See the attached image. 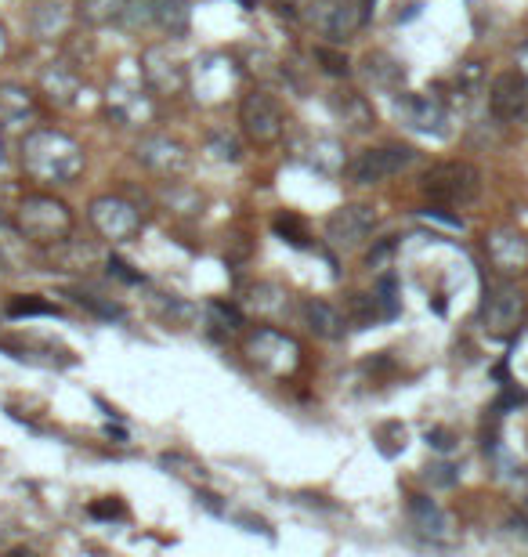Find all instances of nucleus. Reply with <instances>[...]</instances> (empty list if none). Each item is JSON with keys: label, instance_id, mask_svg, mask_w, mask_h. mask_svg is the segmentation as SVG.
I'll return each instance as SVG.
<instances>
[{"label": "nucleus", "instance_id": "aec40b11", "mask_svg": "<svg viewBox=\"0 0 528 557\" xmlns=\"http://www.w3.org/2000/svg\"><path fill=\"white\" fill-rule=\"evenodd\" d=\"M40 91H44L55 105H73L76 95H80V73H76L69 62H51V66L40 73Z\"/></svg>", "mask_w": 528, "mask_h": 557}, {"label": "nucleus", "instance_id": "dca6fc26", "mask_svg": "<svg viewBox=\"0 0 528 557\" xmlns=\"http://www.w3.org/2000/svg\"><path fill=\"white\" fill-rule=\"evenodd\" d=\"M409 521H413L416 536L431 539V543H449L453 539V518L427 496H409Z\"/></svg>", "mask_w": 528, "mask_h": 557}, {"label": "nucleus", "instance_id": "f8f14e48", "mask_svg": "<svg viewBox=\"0 0 528 557\" xmlns=\"http://www.w3.org/2000/svg\"><path fill=\"white\" fill-rule=\"evenodd\" d=\"M398 120L420 134H431V138L449 134V109L434 95H402L398 98Z\"/></svg>", "mask_w": 528, "mask_h": 557}, {"label": "nucleus", "instance_id": "1a4fd4ad", "mask_svg": "<svg viewBox=\"0 0 528 557\" xmlns=\"http://www.w3.org/2000/svg\"><path fill=\"white\" fill-rule=\"evenodd\" d=\"M525 322V293L514 283H500L496 290L485 293L481 304V326L496 340H510Z\"/></svg>", "mask_w": 528, "mask_h": 557}, {"label": "nucleus", "instance_id": "72a5a7b5", "mask_svg": "<svg viewBox=\"0 0 528 557\" xmlns=\"http://www.w3.org/2000/svg\"><path fill=\"white\" fill-rule=\"evenodd\" d=\"M427 482H434V485H456V471L449 467V463H434V467H427Z\"/></svg>", "mask_w": 528, "mask_h": 557}, {"label": "nucleus", "instance_id": "b1692460", "mask_svg": "<svg viewBox=\"0 0 528 557\" xmlns=\"http://www.w3.org/2000/svg\"><path fill=\"white\" fill-rule=\"evenodd\" d=\"M149 15L167 37H185L192 26L189 8H185L181 0H149Z\"/></svg>", "mask_w": 528, "mask_h": 557}, {"label": "nucleus", "instance_id": "f704fd0d", "mask_svg": "<svg viewBox=\"0 0 528 557\" xmlns=\"http://www.w3.org/2000/svg\"><path fill=\"white\" fill-rule=\"evenodd\" d=\"M427 442L434 445V449H438V453H449V449H453V431H445V427H434V431H427Z\"/></svg>", "mask_w": 528, "mask_h": 557}, {"label": "nucleus", "instance_id": "a211bd4d", "mask_svg": "<svg viewBox=\"0 0 528 557\" xmlns=\"http://www.w3.org/2000/svg\"><path fill=\"white\" fill-rule=\"evenodd\" d=\"M301 319H304V326L322 340H340L344 337V326H348V319H344L330 301H319V297L301 301Z\"/></svg>", "mask_w": 528, "mask_h": 557}, {"label": "nucleus", "instance_id": "c85d7f7f", "mask_svg": "<svg viewBox=\"0 0 528 557\" xmlns=\"http://www.w3.org/2000/svg\"><path fill=\"white\" fill-rule=\"evenodd\" d=\"M315 62L322 66V73L326 76H348L351 73V62H348V55L344 51H337V48H315Z\"/></svg>", "mask_w": 528, "mask_h": 557}, {"label": "nucleus", "instance_id": "5701e85b", "mask_svg": "<svg viewBox=\"0 0 528 557\" xmlns=\"http://www.w3.org/2000/svg\"><path fill=\"white\" fill-rule=\"evenodd\" d=\"M246 304H250V312H257L261 319H283V315L290 312V293L275 283H257L246 293Z\"/></svg>", "mask_w": 528, "mask_h": 557}, {"label": "nucleus", "instance_id": "393cba45", "mask_svg": "<svg viewBox=\"0 0 528 557\" xmlns=\"http://www.w3.org/2000/svg\"><path fill=\"white\" fill-rule=\"evenodd\" d=\"M127 15V0H76V19L87 26H113Z\"/></svg>", "mask_w": 528, "mask_h": 557}, {"label": "nucleus", "instance_id": "e433bc0d", "mask_svg": "<svg viewBox=\"0 0 528 557\" xmlns=\"http://www.w3.org/2000/svg\"><path fill=\"white\" fill-rule=\"evenodd\" d=\"M109 268H113L116 275H120V279H127V283H142V275H134V272H127V265H123L120 257H113V261H109Z\"/></svg>", "mask_w": 528, "mask_h": 557}, {"label": "nucleus", "instance_id": "2f4dec72", "mask_svg": "<svg viewBox=\"0 0 528 557\" xmlns=\"http://www.w3.org/2000/svg\"><path fill=\"white\" fill-rule=\"evenodd\" d=\"M210 312L225 322L228 330H239V326H243V312H239V308H232V304H225V301H214V304H210Z\"/></svg>", "mask_w": 528, "mask_h": 557}, {"label": "nucleus", "instance_id": "9d476101", "mask_svg": "<svg viewBox=\"0 0 528 557\" xmlns=\"http://www.w3.org/2000/svg\"><path fill=\"white\" fill-rule=\"evenodd\" d=\"M142 76L149 84L152 95H181L185 84H189V69L181 62L178 51H170V44H156L142 55Z\"/></svg>", "mask_w": 528, "mask_h": 557}, {"label": "nucleus", "instance_id": "f03ea898", "mask_svg": "<svg viewBox=\"0 0 528 557\" xmlns=\"http://www.w3.org/2000/svg\"><path fill=\"white\" fill-rule=\"evenodd\" d=\"M15 225L26 239L40 246H58L73 236V210L48 192H29L15 210Z\"/></svg>", "mask_w": 528, "mask_h": 557}, {"label": "nucleus", "instance_id": "20e7f679", "mask_svg": "<svg viewBox=\"0 0 528 557\" xmlns=\"http://www.w3.org/2000/svg\"><path fill=\"white\" fill-rule=\"evenodd\" d=\"M481 192V174L478 167L463 160L434 163L424 174V196L431 199L434 207H467L474 203Z\"/></svg>", "mask_w": 528, "mask_h": 557}, {"label": "nucleus", "instance_id": "6e6552de", "mask_svg": "<svg viewBox=\"0 0 528 557\" xmlns=\"http://www.w3.org/2000/svg\"><path fill=\"white\" fill-rule=\"evenodd\" d=\"M366 22V8L362 0H312L308 4V26L326 37L330 44H344L359 33V26Z\"/></svg>", "mask_w": 528, "mask_h": 557}, {"label": "nucleus", "instance_id": "a19ab883", "mask_svg": "<svg viewBox=\"0 0 528 557\" xmlns=\"http://www.w3.org/2000/svg\"><path fill=\"white\" fill-rule=\"evenodd\" d=\"M373 4H377V0H362V8H366V15H369V8H373Z\"/></svg>", "mask_w": 528, "mask_h": 557}, {"label": "nucleus", "instance_id": "0eeeda50", "mask_svg": "<svg viewBox=\"0 0 528 557\" xmlns=\"http://www.w3.org/2000/svg\"><path fill=\"white\" fill-rule=\"evenodd\" d=\"M87 221L109 243H127L142 232V210L123 196H95L87 207Z\"/></svg>", "mask_w": 528, "mask_h": 557}, {"label": "nucleus", "instance_id": "79ce46f5", "mask_svg": "<svg viewBox=\"0 0 528 557\" xmlns=\"http://www.w3.org/2000/svg\"><path fill=\"white\" fill-rule=\"evenodd\" d=\"M0 272H4V254H0Z\"/></svg>", "mask_w": 528, "mask_h": 557}, {"label": "nucleus", "instance_id": "cd10ccee", "mask_svg": "<svg viewBox=\"0 0 528 557\" xmlns=\"http://www.w3.org/2000/svg\"><path fill=\"white\" fill-rule=\"evenodd\" d=\"M11 319H29V315H58V304L44 301L37 293H26V297H11L8 301Z\"/></svg>", "mask_w": 528, "mask_h": 557}, {"label": "nucleus", "instance_id": "7c9ffc66", "mask_svg": "<svg viewBox=\"0 0 528 557\" xmlns=\"http://www.w3.org/2000/svg\"><path fill=\"white\" fill-rule=\"evenodd\" d=\"M76 301L84 304V308H91V312L105 315V319H123V308H116V304H105V301H98L95 293H76Z\"/></svg>", "mask_w": 528, "mask_h": 557}, {"label": "nucleus", "instance_id": "ddd939ff", "mask_svg": "<svg viewBox=\"0 0 528 557\" xmlns=\"http://www.w3.org/2000/svg\"><path fill=\"white\" fill-rule=\"evenodd\" d=\"M138 160L160 178H181L189 170V149L170 134H149L138 142Z\"/></svg>", "mask_w": 528, "mask_h": 557}, {"label": "nucleus", "instance_id": "c9c22d12", "mask_svg": "<svg viewBox=\"0 0 528 557\" xmlns=\"http://www.w3.org/2000/svg\"><path fill=\"white\" fill-rule=\"evenodd\" d=\"M391 254H395V239H387V243H380L377 250L369 254V268H380Z\"/></svg>", "mask_w": 528, "mask_h": 557}, {"label": "nucleus", "instance_id": "bb28decb", "mask_svg": "<svg viewBox=\"0 0 528 557\" xmlns=\"http://www.w3.org/2000/svg\"><path fill=\"white\" fill-rule=\"evenodd\" d=\"M373 301H377L380 319H395L398 308H402V301H398V279L395 275H380L377 290H373Z\"/></svg>", "mask_w": 528, "mask_h": 557}, {"label": "nucleus", "instance_id": "39448f33", "mask_svg": "<svg viewBox=\"0 0 528 557\" xmlns=\"http://www.w3.org/2000/svg\"><path fill=\"white\" fill-rule=\"evenodd\" d=\"M416 163V149L402 142H387L377 149H362L359 156H351L344 163V178L351 185H380V181L395 178L402 170H409Z\"/></svg>", "mask_w": 528, "mask_h": 557}, {"label": "nucleus", "instance_id": "6ab92c4d", "mask_svg": "<svg viewBox=\"0 0 528 557\" xmlns=\"http://www.w3.org/2000/svg\"><path fill=\"white\" fill-rule=\"evenodd\" d=\"M330 105L348 131H373L377 127V113H373L369 98L359 95V91H333Z\"/></svg>", "mask_w": 528, "mask_h": 557}, {"label": "nucleus", "instance_id": "412c9836", "mask_svg": "<svg viewBox=\"0 0 528 557\" xmlns=\"http://www.w3.org/2000/svg\"><path fill=\"white\" fill-rule=\"evenodd\" d=\"M37 116V95L19 84H0V123H26Z\"/></svg>", "mask_w": 528, "mask_h": 557}, {"label": "nucleus", "instance_id": "2eb2a0df", "mask_svg": "<svg viewBox=\"0 0 528 557\" xmlns=\"http://www.w3.org/2000/svg\"><path fill=\"white\" fill-rule=\"evenodd\" d=\"M489 109L500 123L525 120L528 113V80L521 73H500L489 87Z\"/></svg>", "mask_w": 528, "mask_h": 557}, {"label": "nucleus", "instance_id": "4be33fe9", "mask_svg": "<svg viewBox=\"0 0 528 557\" xmlns=\"http://www.w3.org/2000/svg\"><path fill=\"white\" fill-rule=\"evenodd\" d=\"M109 113H113L123 127H138L142 120H149L152 105H149V98L131 91V87H116V91H109Z\"/></svg>", "mask_w": 528, "mask_h": 557}, {"label": "nucleus", "instance_id": "ea45409f", "mask_svg": "<svg viewBox=\"0 0 528 557\" xmlns=\"http://www.w3.org/2000/svg\"><path fill=\"white\" fill-rule=\"evenodd\" d=\"M275 11H283V15H293V0H275Z\"/></svg>", "mask_w": 528, "mask_h": 557}, {"label": "nucleus", "instance_id": "4c0bfd02", "mask_svg": "<svg viewBox=\"0 0 528 557\" xmlns=\"http://www.w3.org/2000/svg\"><path fill=\"white\" fill-rule=\"evenodd\" d=\"M518 73L528 80V40L521 44V51H518Z\"/></svg>", "mask_w": 528, "mask_h": 557}, {"label": "nucleus", "instance_id": "7ed1b4c3", "mask_svg": "<svg viewBox=\"0 0 528 557\" xmlns=\"http://www.w3.org/2000/svg\"><path fill=\"white\" fill-rule=\"evenodd\" d=\"M243 351L246 359L254 362L261 373H268V377H293L297 373V366H301V344L290 337V333L275 330V326H257L250 337L243 340Z\"/></svg>", "mask_w": 528, "mask_h": 557}, {"label": "nucleus", "instance_id": "a878e982", "mask_svg": "<svg viewBox=\"0 0 528 557\" xmlns=\"http://www.w3.org/2000/svg\"><path fill=\"white\" fill-rule=\"evenodd\" d=\"M33 29H37V37H44V40H55V37H62L69 29V15H66V8L62 4H51V0H44V4H37L33 8Z\"/></svg>", "mask_w": 528, "mask_h": 557}, {"label": "nucleus", "instance_id": "c756f323", "mask_svg": "<svg viewBox=\"0 0 528 557\" xmlns=\"http://www.w3.org/2000/svg\"><path fill=\"white\" fill-rule=\"evenodd\" d=\"M275 232H279V236H283L286 243H293V246H304V243H308V228H304V221L297 218V214H290V210L275 218Z\"/></svg>", "mask_w": 528, "mask_h": 557}, {"label": "nucleus", "instance_id": "f3484780", "mask_svg": "<svg viewBox=\"0 0 528 557\" xmlns=\"http://www.w3.org/2000/svg\"><path fill=\"white\" fill-rule=\"evenodd\" d=\"M359 76L366 80L373 91H384V95H395L406 84V69L398 58H391L387 51H366L359 62Z\"/></svg>", "mask_w": 528, "mask_h": 557}, {"label": "nucleus", "instance_id": "423d86ee", "mask_svg": "<svg viewBox=\"0 0 528 557\" xmlns=\"http://www.w3.org/2000/svg\"><path fill=\"white\" fill-rule=\"evenodd\" d=\"M239 127H243L246 142L257 145V149H268V145H275L283 138V127H286L283 109H279V102L268 91L254 87V91H246L239 98Z\"/></svg>", "mask_w": 528, "mask_h": 557}, {"label": "nucleus", "instance_id": "f257e3e1", "mask_svg": "<svg viewBox=\"0 0 528 557\" xmlns=\"http://www.w3.org/2000/svg\"><path fill=\"white\" fill-rule=\"evenodd\" d=\"M22 167L40 185H69L84 170V149L73 134L37 127L22 138Z\"/></svg>", "mask_w": 528, "mask_h": 557}, {"label": "nucleus", "instance_id": "58836bf2", "mask_svg": "<svg viewBox=\"0 0 528 557\" xmlns=\"http://www.w3.org/2000/svg\"><path fill=\"white\" fill-rule=\"evenodd\" d=\"M8 48H11V40H8V29H4V22H0V58L8 55Z\"/></svg>", "mask_w": 528, "mask_h": 557}, {"label": "nucleus", "instance_id": "4468645a", "mask_svg": "<svg viewBox=\"0 0 528 557\" xmlns=\"http://www.w3.org/2000/svg\"><path fill=\"white\" fill-rule=\"evenodd\" d=\"M485 254H489L492 268L507 279L528 272V239L514 228H492L485 236Z\"/></svg>", "mask_w": 528, "mask_h": 557}, {"label": "nucleus", "instance_id": "9b49d317", "mask_svg": "<svg viewBox=\"0 0 528 557\" xmlns=\"http://www.w3.org/2000/svg\"><path fill=\"white\" fill-rule=\"evenodd\" d=\"M377 228V210L366 207V203H348L330 214L326 221V239H330L337 250H355L362 246Z\"/></svg>", "mask_w": 528, "mask_h": 557}, {"label": "nucleus", "instance_id": "473e14b6", "mask_svg": "<svg viewBox=\"0 0 528 557\" xmlns=\"http://www.w3.org/2000/svg\"><path fill=\"white\" fill-rule=\"evenodd\" d=\"M210 149H217L214 152L217 160H228V163L239 160V145L232 142V138H210Z\"/></svg>", "mask_w": 528, "mask_h": 557}]
</instances>
